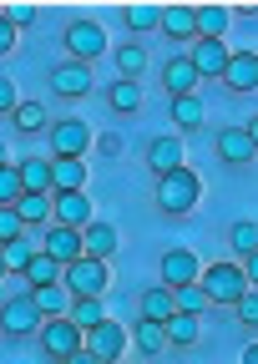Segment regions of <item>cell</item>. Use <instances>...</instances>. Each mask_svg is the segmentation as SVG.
Segmentation results:
<instances>
[{
  "mask_svg": "<svg viewBox=\"0 0 258 364\" xmlns=\"http://www.w3.org/2000/svg\"><path fill=\"white\" fill-rule=\"evenodd\" d=\"M31 299H36V309L46 314V318H66L71 304H76V294L66 284H41V289H31Z\"/></svg>",
  "mask_w": 258,
  "mask_h": 364,
  "instance_id": "19",
  "label": "cell"
},
{
  "mask_svg": "<svg viewBox=\"0 0 258 364\" xmlns=\"http://www.w3.org/2000/svg\"><path fill=\"white\" fill-rule=\"evenodd\" d=\"M11 127L16 132H41V127H46V107H41V102H21V112L11 117Z\"/></svg>",
  "mask_w": 258,
  "mask_h": 364,
  "instance_id": "36",
  "label": "cell"
},
{
  "mask_svg": "<svg viewBox=\"0 0 258 364\" xmlns=\"http://www.w3.org/2000/svg\"><path fill=\"white\" fill-rule=\"evenodd\" d=\"M157 273H162V284H167V289H188V284L203 279V263H198L193 248H167L162 263H157Z\"/></svg>",
  "mask_w": 258,
  "mask_h": 364,
  "instance_id": "6",
  "label": "cell"
},
{
  "mask_svg": "<svg viewBox=\"0 0 258 364\" xmlns=\"http://www.w3.org/2000/svg\"><path fill=\"white\" fill-rule=\"evenodd\" d=\"M147 167H152L157 177L183 172V167H188V147H183V136H157V142L147 147Z\"/></svg>",
  "mask_w": 258,
  "mask_h": 364,
  "instance_id": "10",
  "label": "cell"
},
{
  "mask_svg": "<svg viewBox=\"0 0 258 364\" xmlns=\"http://www.w3.org/2000/svg\"><path fill=\"white\" fill-rule=\"evenodd\" d=\"M243 364H258V344H248V349H243Z\"/></svg>",
  "mask_w": 258,
  "mask_h": 364,
  "instance_id": "45",
  "label": "cell"
},
{
  "mask_svg": "<svg viewBox=\"0 0 258 364\" xmlns=\"http://www.w3.org/2000/svg\"><path fill=\"white\" fill-rule=\"evenodd\" d=\"M31 329H46V314L36 309V299H31V294L6 299V334L21 339V334H31Z\"/></svg>",
  "mask_w": 258,
  "mask_h": 364,
  "instance_id": "11",
  "label": "cell"
},
{
  "mask_svg": "<svg viewBox=\"0 0 258 364\" xmlns=\"http://www.w3.org/2000/svg\"><path fill=\"white\" fill-rule=\"evenodd\" d=\"M51 91H56V97H92V91H97V81H92V71H86L81 61H71V66H56V76H51Z\"/></svg>",
  "mask_w": 258,
  "mask_h": 364,
  "instance_id": "15",
  "label": "cell"
},
{
  "mask_svg": "<svg viewBox=\"0 0 258 364\" xmlns=\"http://www.w3.org/2000/svg\"><path fill=\"white\" fill-rule=\"evenodd\" d=\"M66 364H102V359H97V354H92V349H81V354H71V359H66Z\"/></svg>",
  "mask_w": 258,
  "mask_h": 364,
  "instance_id": "44",
  "label": "cell"
},
{
  "mask_svg": "<svg viewBox=\"0 0 258 364\" xmlns=\"http://www.w3.org/2000/svg\"><path fill=\"white\" fill-rule=\"evenodd\" d=\"M56 193H86V162L81 157H56Z\"/></svg>",
  "mask_w": 258,
  "mask_h": 364,
  "instance_id": "25",
  "label": "cell"
},
{
  "mask_svg": "<svg viewBox=\"0 0 258 364\" xmlns=\"http://www.w3.org/2000/svg\"><path fill=\"white\" fill-rule=\"evenodd\" d=\"M132 339H137V349L142 354H162L172 339H167V324H152V318H142V324L132 329Z\"/></svg>",
  "mask_w": 258,
  "mask_h": 364,
  "instance_id": "30",
  "label": "cell"
},
{
  "mask_svg": "<svg viewBox=\"0 0 258 364\" xmlns=\"http://www.w3.org/2000/svg\"><path fill=\"white\" fill-rule=\"evenodd\" d=\"M41 349H46L56 364H66L71 354L86 349V329L76 324L71 314H66V318H46V329H41Z\"/></svg>",
  "mask_w": 258,
  "mask_h": 364,
  "instance_id": "3",
  "label": "cell"
},
{
  "mask_svg": "<svg viewBox=\"0 0 258 364\" xmlns=\"http://www.w3.org/2000/svg\"><path fill=\"white\" fill-rule=\"evenodd\" d=\"M21 172H26V193H56V162L21 157Z\"/></svg>",
  "mask_w": 258,
  "mask_h": 364,
  "instance_id": "22",
  "label": "cell"
},
{
  "mask_svg": "<svg viewBox=\"0 0 258 364\" xmlns=\"http://www.w3.org/2000/svg\"><path fill=\"white\" fill-rule=\"evenodd\" d=\"M66 289H71L76 299H102V294L112 289L107 258H76V263L66 268Z\"/></svg>",
  "mask_w": 258,
  "mask_h": 364,
  "instance_id": "4",
  "label": "cell"
},
{
  "mask_svg": "<svg viewBox=\"0 0 258 364\" xmlns=\"http://www.w3.org/2000/svg\"><path fill=\"white\" fill-rule=\"evenodd\" d=\"M127 26H132L137 36L162 31V6H127Z\"/></svg>",
  "mask_w": 258,
  "mask_h": 364,
  "instance_id": "33",
  "label": "cell"
},
{
  "mask_svg": "<svg viewBox=\"0 0 258 364\" xmlns=\"http://www.w3.org/2000/svg\"><path fill=\"white\" fill-rule=\"evenodd\" d=\"M228 243H233V253L238 258H248V253H258V223H233V233H228Z\"/></svg>",
  "mask_w": 258,
  "mask_h": 364,
  "instance_id": "34",
  "label": "cell"
},
{
  "mask_svg": "<svg viewBox=\"0 0 258 364\" xmlns=\"http://www.w3.org/2000/svg\"><path fill=\"white\" fill-rule=\"evenodd\" d=\"M117 71H122V81H137L142 71H147V46H122V51H117Z\"/></svg>",
  "mask_w": 258,
  "mask_h": 364,
  "instance_id": "31",
  "label": "cell"
},
{
  "mask_svg": "<svg viewBox=\"0 0 258 364\" xmlns=\"http://www.w3.org/2000/svg\"><path fill=\"white\" fill-rule=\"evenodd\" d=\"M218 157H223V162H233V167H248V162L258 157L248 127H223V132H218Z\"/></svg>",
  "mask_w": 258,
  "mask_h": 364,
  "instance_id": "14",
  "label": "cell"
},
{
  "mask_svg": "<svg viewBox=\"0 0 258 364\" xmlns=\"http://www.w3.org/2000/svg\"><path fill=\"white\" fill-rule=\"evenodd\" d=\"M26 284H31V289H41V284H66V263L41 248V253L31 258V268H26Z\"/></svg>",
  "mask_w": 258,
  "mask_h": 364,
  "instance_id": "21",
  "label": "cell"
},
{
  "mask_svg": "<svg viewBox=\"0 0 258 364\" xmlns=\"http://www.w3.org/2000/svg\"><path fill=\"white\" fill-rule=\"evenodd\" d=\"M248 136H253V147H258V117H248Z\"/></svg>",
  "mask_w": 258,
  "mask_h": 364,
  "instance_id": "46",
  "label": "cell"
},
{
  "mask_svg": "<svg viewBox=\"0 0 258 364\" xmlns=\"http://www.w3.org/2000/svg\"><path fill=\"white\" fill-rule=\"evenodd\" d=\"M66 51L86 66V61H97L102 51H107V31L97 26V21H71L66 26Z\"/></svg>",
  "mask_w": 258,
  "mask_h": 364,
  "instance_id": "7",
  "label": "cell"
},
{
  "mask_svg": "<svg viewBox=\"0 0 258 364\" xmlns=\"http://www.w3.org/2000/svg\"><path fill=\"white\" fill-rule=\"evenodd\" d=\"M243 273H248V284L258 289V253H248V258H243Z\"/></svg>",
  "mask_w": 258,
  "mask_h": 364,
  "instance_id": "43",
  "label": "cell"
},
{
  "mask_svg": "<svg viewBox=\"0 0 258 364\" xmlns=\"http://www.w3.org/2000/svg\"><path fill=\"white\" fill-rule=\"evenodd\" d=\"M0 112H6V117H16V112H21V102H16V86H11V81H0Z\"/></svg>",
  "mask_w": 258,
  "mask_h": 364,
  "instance_id": "40",
  "label": "cell"
},
{
  "mask_svg": "<svg viewBox=\"0 0 258 364\" xmlns=\"http://www.w3.org/2000/svg\"><path fill=\"white\" fill-rule=\"evenodd\" d=\"M213 299H208V289L203 284H188V289H178V314H198L203 318V309H208Z\"/></svg>",
  "mask_w": 258,
  "mask_h": 364,
  "instance_id": "37",
  "label": "cell"
},
{
  "mask_svg": "<svg viewBox=\"0 0 258 364\" xmlns=\"http://www.w3.org/2000/svg\"><path fill=\"white\" fill-rule=\"evenodd\" d=\"M81 238H86V258H112L117 253V228L112 223H92V228H81Z\"/></svg>",
  "mask_w": 258,
  "mask_h": 364,
  "instance_id": "23",
  "label": "cell"
},
{
  "mask_svg": "<svg viewBox=\"0 0 258 364\" xmlns=\"http://www.w3.org/2000/svg\"><path fill=\"white\" fill-rule=\"evenodd\" d=\"M172 314H178V289L152 284V289L142 294V318H152V324H167Z\"/></svg>",
  "mask_w": 258,
  "mask_h": 364,
  "instance_id": "20",
  "label": "cell"
},
{
  "mask_svg": "<svg viewBox=\"0 0 258 364\" xmlns=\"http://www.w3.org/2000/svg\"><path fill=\"white\" fill-rule=\"evenodd\" d=\"M198 284L208 289L213 304H228V309H238V299L253 289V284H248V273H243V263H213V268H203V279H198Z\"/></svg>",
  "mask_w": 258,
  "mask_h": 364,
  "instance_id": "1",
  "label": "cell"
},
{
  "mask_svg": "<svg viewBox=\"0 0 258 364\" xmlns=\"http://www.w3.org/2000/svg\"><path fill=\"white\" fill-rule=\"evenodd\" d=\"M41 248H46L51 258H61L66 268L76 258H86V238H81V228H66V223H51L46 228V238H41Z\"/></svg>",
  "mask_w": 258,
  "mask_h": 364,
  "instance_id": "8",
  "label": "cell"
},
{
  "mask_svg": "<svg viewBox=\"0 0 258 364\" xmlns=\"http://www.w3.org/2000/svg\"><path fill=\"white\" fill-rule=\"evenodd\" d=\"M26 238V218L21 208H0V243H21Z\"/></svg>",
  "mask_w": 258,
  "mask_h": 364,
  "instance_id": "38",
  "label": "cell"
},
{
  "mask_svg": "<svg viewBox=\"0 0 258 364\" xmlns=\"http://www.w3.org/2000/svg\"><path fill=\"white\" fill-rule=\"evenodd\" d=\"M198 66H193V56H167L162 61V86L172 91V97H198Z\"/></svg>",
  "mask_w": 258,
  "mask_h": 364,
  "instance_id": "12",
  "label": "cell"
},
{
  "mask_svg": "<svg viewBox=\"0 0 258 364\" xmlns=\"http://www.w3.org/2000/svg\"><path fill=\"white\" fill-rule=\"evenodd\" d=\"M86 349H92L102 364H117V359H122V349H127V329L117 324V318H107L102 329H92V334H86Z\"/></svg>",
  "mask_w": 258,
  "mask_h": 364,
  "instance_id": "13",
  "label": "cell"
},
{
  "mask_svg": "<svg viewBox=\"0 0 258 364\" xmlns=\"http://www.w3.org/2000/svg\"><path fill=\"white\" fill-rule=\"evenodd\" d=\"M233 314H238V324H243V329H258V289H248V294L238 299Z\"/></svg>",
  "mask_w": 258,
  "mask_h": 364,
  "instance_id": "39",
  "label": "cell"
},
{
  "mask_svg": "<svg viewBox=\"0 0 258 364\" xmlns=\"http://www.w3.org/2000/svg\"><path fill=\"white\" fill-rule=\"evenodd\" d=\"M198 334H203V318H198V314H172V318H167V339L178 344V349H183V344H198Z\"/></svg>",
  "mask_w": 258,
  "mask_h": 364,
  "instance_id": "29",
  "label": "cell"
},
{
  "mask_svg": "<svg viewBox=\"0 0 258 364\" xmlns=\"http://www.w3.org/2000/svg\"><path fill=\"white\" fill-rule=\"evenodd\" d=\"M6 21L21 31V26H31V21H36V6H11V11H6Z\"/></svg>",
  "mask_w": 258,
  "mask_h": 364,
  "instance_id": "41",
  "label": "cell"
},
{
  "mask_svg": "<svg viewBox=\"0 0 258 364\" xmlns=\"http://www.w3.org/2000/svg\"><path fill=\"white\" fill-rule=\"evenodd\" d=\"M223 81H228V91H258V51H233Z\"/></svg>",
  "mask_w": 258,
  "mask_h": 364,
  "instance_id": "17",
  "label": "cell"
},
{
  "mask_svg": "<svg viewBox=\"0 0 258 364\" xmlns=\"http://www.w3.org/2000/svg\"><path fill=\"white\" fill-rule=\"evenodd\" d=\"M198 198H203V182H198L193 167L172 172V177H157V208L162 213H193Z\"/></svg>",
  "mask_w": 258,
  "mask_h": 364,
  "instance_id": "2",
  "label": "cell"
},
{
  "mask_svg": "<svg viewBox=\"0 0 258 364\" xmlns=\"http://www.w3.org/2000/svg\"><path fill=\"white\" fill-rule=\"evenodd\" d=\"M107 102H112V112H137L142 107V81H112L107 86Z\"/></svg>",
  "mask_w": 258,
  "mask_h": 364,
  "instance_id": "27",
  "label": "cell"
},
{
  "mask_svg": "<svg viewBox=\"0 0 258 364\" xmlns=\"http://www.w3.org/2000/svg\"><path fill=\"white\" fill-rule=\"evenodd\" d=\"M172 122H178L183 132H198V127L208 122V107H203V97H172Z\"/></svg>",
  "mask_w": 258,
  "mask_h": 364,
  "instance_id": "26",
  "label": "cell"
},
{
  "mask_svg": "<svg viewBox=\"0 0 258 364\" xmlns=\"http://www.w3.org/2000/svg\"><path fill=\"white\" fill-rule=\"evenodd\" d=\"M36 253H41V248H36L31 238H21V243H6V273H26Z\"/></svg>",
  "mask_w": 258,
  "mask_h": 364,
  "instance_id": "35",
  "label": "cell"
},
{
  "mask_svg": "<svg viewBox=\"0 0 258 364\" xmlns=\"http://www.w3.org/2000/svg\"><path fill=\"white\" fill-rule=\"evenodd\" d=\"M162 31L172 41L198 46V6H162Z\"/></svg>",
  "mask_w": 258,
  "mask_h": 364,
  "instance_id": "16",
  "label": "cell"
},
{
  "mask_svg": "<svg viewBox=\"0 0 258 364\" xmlns=\"http://www.w3.org/2000/svg\"><path fill=\"white\" fill-rule=\"evenodd\" d=\"M188 56H193V66H198L203 81H223V71L233 61V51L223 41H198V46H188Z\"/></svg>",
  "mask_w": 258,
  "mask_h": 364,
  "instance_id": "9",
  "label": "cell"
},
{
  "mask_svg": "<svg viewBox=\"0 0 258 364\" xmlns=\"http://www.w3.org/2000/svg\"><path fill=\"white\" fill-rule=\"evenodd\" d=\"M26 198V172H21V162H6L0 167V208H16Z\"/></svg>",
  "mask_w": 258,
  "mask_h": 364,
  "instance_id": "28",
  "label": "cell"
},
{
  "mask_svg": "<svg viewBox=\"0 0 258 364\" xmlns=\"http://www.w3.org/2000/svg\"><path fill=\"white\" fill-rule=\"evenodd\" d=\"M228 26H233V11H223V6H198V41H223Z\"/></svg>",
  "mask_w": 258,
  "mask_h": 364,
  "instance_id": "24",
  "label": "cell"
},
{
  "mask_svg": "<svg viewBox=\"0 0 258 364\" xmlns=\"http://www.w3.org/2000/svg\"><path fill=\"white\" fill-rule=\"evenodd\" d=\"M86 147H92V127L81 117L51 122V157H86Z\"/></svg>",
  "mask_w": 258,
  "mask_h": 364,
  "instance_id": "5",
  "label": "cell"
},
{
  "mask_svg": "<svg viewBox=\"0 0 258 364\" xmlns=\"http://www.w3.org/2000/svg\"><path fill=\"white\" fill-rule=\"evenodd\" d=\"M71 318H76L86 334H92V329L107 324V309H102V299H76V304H71Z\"/></svg>",
  "mask_w": 258,
  "mask_h": 364,
  "instance_id": "32",
  "label": "cell"
},
{
  "mask_svg": "<svg viewBox=\"0 0 258 364\" xmlns=\"http://www.w3.org/2000/svg\"><path fill=\"white\" fill-rule=\"evenodd\" d=\"M0 51H6V56L16 51V26L11 21H0Z\"/></svg>",
  "mask_w": 258,
  "mask_h": 364,
  "instance_id": "42",
  "label": "cell"
},
{
  "mask_svg": "<svg viewBox=\"0 0 258 364\" xmlns=\"http://www.w3.org/2000/svg\"><path fill=\"white\" fill-rule=\"evenodd\" d=\"M56 223H66V228H92L97 218H92V198L86 193H56Z\"/></svg>",
  "mask_w": 258,
  "mask_h": 364,
  "instance_id": "18",
  "label": "cell"
}]
</instances>
